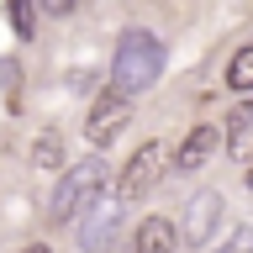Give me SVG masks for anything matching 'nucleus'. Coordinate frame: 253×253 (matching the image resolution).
<instances>
[{"label":"nucleus","mask_w":253,"mask_h":253,"mask_svg":"<svg viewBox=\"0 0 253 253\" xmlns=\"http://www.w3.org/2000/svg\"><path fill=\"white\" fill-rule=\"evenodd\" d=\"M158 74H164V42H158L153 32H122V42H116V58H111V95H122V100H132V95L153 90Z\"/></svg>","instance_id":"f257e3e1"},{"label":"nucleus","mask_w":253,"mask_h":253,"mask_svg":"<svg viewBox=\"0 0 253 253\" xmlns=\"http://www.w3.org/2000/svg\"><path fill=\"white\" fill-rule=\"evenodd\" d=\"M100 185H106V164H100V158H84V164H74V169H63V179H58V190H53V211H47V216L58 221H74L79 211H84V206L95 201V195H100Z\"/></svg>","instance_id":"f03ea898"},{"label":"nucleus","mask_w":253,"mask_h":253,"mask_svg":"<svg viewBox=\"0 0 253 253\" xmlns=\"http://www.w3.org/2000/svg\"><path fill=\"white\" fill-rule=\"evenodd\" d=\"M164 142H142L137 153L126 158V169H122V179H116V206H126V201H137V195H148V190L164 179Z\"/></svg>","instance_id":"7ed1b4c3"},{"label":"nucleus","mask_w":253,"mask_h":253,"mask_svg":"<svg viewBox=\"0 0 253 253\" xmlns=\"http://www.w3.org/2000/svg\"><path fill=\"white\" fill-rule=\"evenodd\" d=\"M221 211H227V201H221V190H195L185 201V216H179V243L185 248H206L211 243V232H216V221H221Z\"/></svg>","instance_id":"20e7f679"},{"label":"nucleus","mask_w":253,"mask_h":253,"mask_svg":"<svg viewBox=\"0 0 253 253\" xmlns=\"http://www.w3.org/2000/svg\"><path fill=\"white\" fill-rule=\"evenodd\" d=\"M126 126H132V100H122V95H100L90 106V116H84V137H90V148L100 153V148H111V142L122 137Z\"/></svg>","instance_id":"39448f33"},{"label":"nucleus","mask_w":253,"mask_h":253,"mask_svg":"<svg viewBox=\"0 0 253 253\" xmlns=\"http://www.w3.org/2000/svg\"><path fill=\"white\" fill-rule=\"evenodd\" d=\"M116 221H122L116 201H106V195H95V201L84 206V221L74 227L79 248H84V253H106V248H111V237H116Z\"/></svg>","instance_id":"423d86ee"},{"label":"nucleus","mask_w":253,"mask_h":253,"mask_svg":"<svg viewBox=\"0 0 253 253\" xmlns=\"http://www.w3.org/2000/svg\"><path fill=\"white\" fill-rule=\"evenodd\" d=\"M221 148V126H190L185 132V142H179V158H174V169L179 174H195L206 164V158Z\"/></svg>","instance_id":"0eeeda50"},{"label":"nucleus","mask_w":253,"mask_h":253,"mask_svg":"<svg viewBox=\"0 0 253 253\" xmlns=\"http://www.w3.org/2000/svg\"><path fill=\"white\" fill-rule=\"evenodd\" d=\"M227 153L243 158V164L253 158V100H237L232 116H227Z\"/></svg>","instance_id":"6e6552de"},{"label":"nucleus","mask_w":253,"mask_h":253,"mask_svg":"<svg viewBox=\"0 0 253 253\" xmlns=\"http://www.w3.org/2000/svg\"><path fill=\"white\" fill-rule=\"evenodd\" d=\"M132 253H179L174 221H164V216H148V221L137 227V243H132Z\"/></svg>","instance_id":"1a4fd4ad"},{"label":"nucleus","mask_w":253,"mask_h":253,"mask_svg":"<svg viewBox=\"0 0 253 253\" xmlns=\"http://www.w3.org/2000/svg\"><path fill=\"white\" fill-rule=\"evenodd\" d=\"M227 90H237V95L253 90V42L232 53V63H227Z\"/></svg>","instance_id":"9d476101"},{"label":"nucleus","mask_w":253,"mask_h":253,"mask_svg":"<svg viewBox=\"0 0 253 253\" xmlns=\"http://www.w3.org/2000/svg\"><path fill=\"white\" fill-rule=\"evenodd\" d=\"M58 164H63V142H58V132H42V137L32 142V169H47V174H53Z\"/></svg>","instance_id":"9b49d317"},{"label":"nucleus","mask_w":253,"mask_h":253,"mask_svg":"<svg viewBox=\"0 0 253 253\" xmlns=\"http://www.w3.org/2000/svg\"><path fill=\"white\" fill-rule=\"evenodd\" d=\"M5 16H11L16 37H32V5L27 0H5Z\"/></svg>","instance_id":"f8f14e48"},{"label":"nucleus","mask_w":253,"mask_h":253,"mask_svg":"<svg viewBox=\"0 0 253 253\" xmlns=\"http://www.w3.org/2000/svg\"><path fill=\"white\" fill-rule=\"evenodd\" d=\"M221 253H253V227H232V237H227Z\"/></svg>","instance_id":"ddd939ff"},{"label":"nucleus","mask_w":253,"mask_h":253,"mask_svg":"<svg viewBox=\"0 0 253 253\" xmlns=\"http://www.w3.org/2000/svg\"><path fill=\"white\" fill-rule=\"evenodd\" d=\"M42 11H53V16H69V11H74V0H42Z\"/></svg>","instance_id":"4468645a"},{"label":"nucleus","mask_w":253,"mask_h":253,"mask_svg":"<svg viewBox=\"0 0 253 253\" xmlns=\"http://www.w3.org/2000/svg\"><path fill=\"white\" fill-rule=\"evenodd\" d=\"M248 190H253V169H248Z\"/></svg>","instance_id":"2eb2a0df"}]
</instances>
